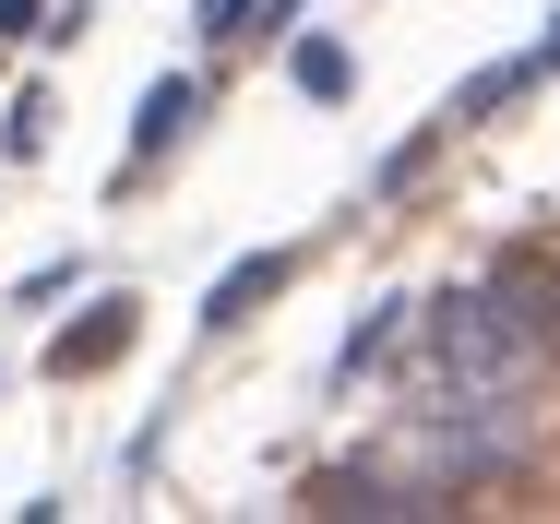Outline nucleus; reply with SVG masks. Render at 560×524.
<instances>
[{"mask_svg":"<svg viewBox=\"0 0 560 524\" xmlns=\"http://www.w3.org/2000/svg\"><path fill=\"white\" fill-rule=\"evenodd\" d=\"M537 382V322L501 287H453L418 311V406H501Z\"/></svg>","mask_w":560,"mask_h":524,"instance_id":"f257e3e1","label":"nucleus"},{"mask_svg":"<svg viewBox=\"0 0 560 524\" xmlns=\"http://www.w3.org/2000/svg\"><path fill=\"white\" fill-rule=\"evenodd\" d=\"M287 275H299V251H238V263L215 275V299H203V334H238V322L262 311V299L287 287Z\"/></svg>","mask_w":560,"mask_h":524,"instance_id":"f03ea898","label":"nucleus"},{"mask_svg":"<svg viewBox=\"0 0 560 524\" xmlns=\"http://www.w3.org/2000/svg\"><path fill=\"white\" fill-rule=\"evenodd\" d=\"M119 346H131V299H96V322H60V334H48V370L84 382V370H108Z\"/></svg>","mask_w":560,"mask_h":524,"instance_id":"7ed1b4c3","label":"nucleus"},{"mask_svg":"<svg viewBox=\"0 0 560 524\" xmlns=\"http://www.w3.org/2000/svg\"><path fill=\"white\" fill-rule=\"evenodd\" d=\"M191 119H203V84H191V72H155V84H143V107H131V155H167Z\"/></svg>","mask_w":560,"mask_h":524,"instance_id":"20e7f679","label":"nucleus"},{"mask_svg":"<svg viewBox=\"0 0 560 524\" xmlns=\"http://www.w3.org/2000/svg\"><path fill=\"white\" fill-rule=\"evenodd\" d=\"M418 299H370V311L346 322V346H335V382H358V370H370V358H394V346H406V334H418Z\"/></svg>","mask_w":560,"mask_h":524,"instance_id":"39448f33","label":"nucleus"},{"mask_svg":"<svg viewBox=\"0 0 560 524\" xmlns=\"http://www.w3.org/2000/svg\"><path fill=\"white\" fill-rule=\"evenodd\" d=\"M525 84H537V60H489V72H477V84H453V107H442V131H465V119H489V107H501V96H525Z\"/></svg>","mask_w":560,"mask_h":524,"instance_id":"423d86ee","label":"nucleus"},{"mask_svg":"<svg viewBox=\"0 0 560 524\" xmlns=\"http://www.w3.org/2000/svg\"><path fill=\"white\" fill-rule=\"evenodd\" d=\"M287 72H299V96H323V107L346 96V48H335V36H299V60H287Z\"/></svg>","mask_w":560,"mask_h":524,"instance_id":"0eeeda50","label":"nucleus"},{"mask_svg":"<svg viewBox=\"0 0 560 524\" xmlns=\"http://www.w3.org/2000/svg\"><path fill=\"white\" fill-rule=\"evenodd\" d=\"M0 155H48V96H12V131H0Z\"/></svg>","mask_w":560,"mask_h":524,"instance_id":"6e6552de","label":"nucleus"},{"mask_svg":"<svg viewBox=\"0 0 560 524\" xmlns=\"http://www.w3.org/2000/svg\"><path fill=\"white\" fill-rule=\"evenodd\" d=\"M191 24L203 36H250V0H191Z\"/></svg>","mask_w":560,"mask_h":524,"instance_id":"1a4fd4ad","label":"nucleus"},{"mask_svg":"<svg viewBox=\"0 0 560 524\" xmlns=\"http://www.w3.org/2000/svg\"><path fill=\"white\" fill-rule=\"evenodd\" d=\"M36 12H48V0H0V36H48Z\"/></svg>","mask_w":560,"mask_h":524,"instance_id":"9d476101","label":"nucleus"},{"mask_svg":"<svg viewBox=\"0 0 560 524\" xmlns=\"http://www.w3.org/2000/svg\"><path fill=\"white\" fill-rule=\"evenodd\" d=\"M525 60H537V72H560V12H549V36H537V48H525Z\"/></svg>","mask_w":560,"mask_h":524,"instance_id":"9b49d317","label":"nucleus"}]
</instances>
